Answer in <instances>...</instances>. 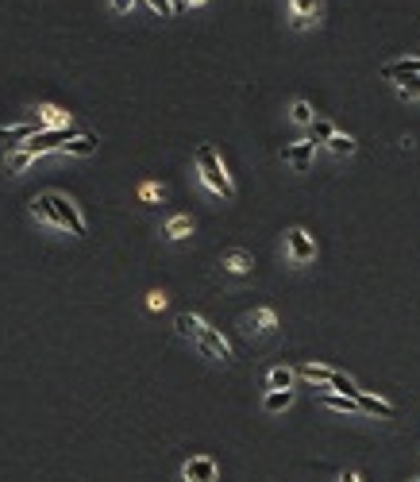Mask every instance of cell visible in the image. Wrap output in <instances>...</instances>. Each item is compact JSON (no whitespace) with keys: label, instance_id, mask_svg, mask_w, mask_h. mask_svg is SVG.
<instances>
[{"label":"cell","instance_id":"8","mask_svg":"<svg viewBox=\"0 0 420 482\" xmlns=\"http://www.w3.org/2000/svg\"><path fill=\"white\" fill-rule=\"evenodd\" d=\"M382 77H389V81H409V77H420V59L386 62V66H382Z\"/></svg>","mask_w":420,"mask_h":482},{"label":"cell","instance_id":"12","mask_svg":"<svg viewBox=\"0 0 420 482\" xmlns=\"http://www.w3.org/2000/svg\"><path fill=\"white\" fill-rule=\"evenodd\" d=\"M97 147H100V139H97V135H89V132H85V135H74V139L66 143V155H74V158H89Z\"/></svg>","mask_w":420,"mask_h":482},{"label":"cell","instance_id":"34","mask_svg":"<svg viewBox=\"0 0 420 482\" xmlns=\"http://www.w3.org/2000/svg\"><path fill=\"white\" fill-rule=\"evenodd\" d=\"M417 482H420V479H417Z\"/></svg>","mask_w":420,"mask_h":482},{"label":"cell","instance_id":"17","mask_svg":"<svg viewBox=\"0 0 420 482\" xmlns=\"http://www.w3.org/2000/svg\"><path fill=\"white\" fill-rule=\"evenodd\" d=\"M328 150H332V155H339V158H351L355 155V150H359V143H355L351 139V135H332V139H328Z\"/></svg>","mask_w":420,"mask_h":482},{"label":"cell","instance_id":"26","mask_svg":"<svg viewBox=\"0 0 420 482\" xmlns=\"http://www.w3.org/2000/svg\"><path fill=\"white\" fill-rule=\"evenodd\" d=\"M313 143H328L332 135H336V127H332V120H313Z\"/></svg>","mask_w":420,"mask_h":482},{"label":"cell","instance_id":"23","mask_svg":"<svg viewBox=\"0 0 420 482\" xmlns=\"http://www.w3.org/2000/svg\"><path fill=\"white\" fill-rule=\"evenodd\" d=\"M328 390H336V394H343V398H355V394H359V386L351 382V378H347V374H332V382H328Z\"/></svg>","mask_w":420,"mask_h":482},{"label":"cell","instance_id":"29","mask_svg":"<svg viewBox=\"0 0 420 482\" xmlns=\"http://www.w3.org/2000/svg\"><path fill=\"white\" fill-rule=\"evenodd\" d=\"M401 97H420V77H409V81H401Z\"/></svg>","mask_w":420,"mask_h":482},{"label":"cell","instance_id":"3","mask_svg":"<svg viewBox=\"0 0 420 482\" xmlns=\"http://www.w3.org/2000/svg\"><path fill=\"white\" fill-rule=\"evenodd\" d=\"M50 205H54L58 220H62V228H70L74 235H85L89 232V224H85V217L77 212V205L70 197H62V193H50Z\"/></svg>","mask_w":420,"mask_h":482},{"label":"cell","instance_id":"9","mask_svg":"<svg viewBox=\"0 0 420 482\" xmlns=\"http://www.w3.org/2000/svg\"><path fill=\"white\" fill-rule=\"evenodd\" d=\"M289 8H293V27H309L320 16V0H289Z\"/></svg>","mask_w":420,"mask_h":482},{"label":"cell","instance_id":"10","mask_svg":"<svg viewBox=\"0 0 420 482\" xmlns=\"http://www.w3.org/2000/svg\"><path fill=\"white\" fill-rule=\"evenodd\" d=\"M355 405H359V413H374V417H397V409L389 405V401L382 398H371V394H355Z\"/></svg>","mask_w":420,"mask_h":482},{"label":"cell","instance_id":"16","mask_svg":"<svg viewBox=\"0 0 420 482\" xmlns=\"http://www.w3.org/2000/svg\"><path fill=\"white\" fill-rule=\"evenodd\" d=\"M193 232V217H170L162 228V235H170V240H182V235Z\"/></svg>","mask_w":420,"mask_h":482},{"label":"cell","instance_id":"1","mask_svg":"<svg viewBox=\"0 0 420 482\" xmlns=\"http://www.w3.org/2000/svg\"><path fill=\"white\" fill-rule=\"evenodd\" d=\"M197 166H201V178H205L208 189H216L224 201L235 197V185L224 174V162H220V155H216V147H197Z\"/></svg>","mask_w":420,"mask_h":482},{"label":"cell","instance_id":"33","mask_svg":"<svg viewBox=\"0 0 420 482\" xmlns=\"http://www.w3.org/2000/svg\"><path fill=\"white\" fill-rule=\"evenodd\" d=\"M189 4H205V0H189Z\"/></svg>","mask_w":420,"mask_h":482},{"label":"cell","instance_id":"30","mask_svg":"<svg viewBox=\"0 0 420 482\" xmlns=\"http://www.w3.org/2000/svg\"><path fill=\"white\" fill-rule=\"evenodd\" d=\"M147 309H155V313H158V309H166V297H162V293H150V297H147Z\"/></svg>","mask_w":420,"mask_h":482},{"label":"cell","instance_id":"22","mask_svg":"<svg viewBox=\"0 0 420 482\" xmlns=\"http://www.w3.org/2000/svg\"><path fill=\"white\" fill-rule=\"evenodd\" d=\"M39 127H66V116H62L54 104H42L39 109Z\"/></svg>","mask_w":420,"mask_h":482},{"label":"cell","instance_id":"25","mask_svg":"<svg viewBox=\"0 0 420 482\" xmlns=\"http://www.w3.org/2000/svg\"><path fill=\"white\" fill-rule=\"evenodd\" d=\"M31 162H35V158L27 155L24 147H20V150H12V155H8V174H20V170H27Z\"/></svg>","mask_w":420,"mask_h":482},{"label":"cell","instance_id":"6","mask_svg":"<svg viewBox=\"0 0 420 482\" xmlns=\"http://www.w3.org/2000/svg\"><path fill=\"white\" fill-rule=\"evenodd\" d=\"M313 150H316V143H313V139L286 143V147H281V158H286V162H289L293 170H301V174H305V170L313 166Z\"/></svg>","mask_w":420,"mask_h":482},{"label":"cell","instance_id":"15","mask_svg":"<svg viewBox=\"0 0 420 482\" xmlns=\"http://www.w3.org/2000/svg\"><path fill=\"white\" fill-rule=\"evenodd\" d=\"M224 266H228L231 274H247L251 266H255V258H251L247 251H228V255H224Z\"/></svg>","mask_w":420,"mask_h":482},{"label":"cell","instance_id":"2","mask_svg":"<svg viewBox=\"0 0 420 482\" xmlns=\"http://www.w3.org/2000/svg\"><path fill=\"white\" fill-rule=\"evenodd\" d=\"M66 139H74V124H66V127H50V132H39V135H31V139L24 143V150L31 158H39V155H47V150H54V147H62Z\"/></svg>","mask_w":420,"mask_h":482},{"label":"cell","instance_id":"11","mask_svg":"<svg viewBox=\"0 0 420 482\" xmlns=\"http://www.w3.org/2000/svg\"><path fill=\"white\" fill-rule=\"evenodd\" d=\"M39 132H42L39 120H27V124H12V127L0 124V139H4V143H27L31 135H39Z\"/></svg>","mask_w":420,"mask_h":482},{"label":"cell","instance_id":"20","mask_svg":"<svg viewBox=\"0 0 420 482\" xmlns=\"http://www.w3.org/2000/svg\"><path fill=\"white\" fill-rule=\"evenodd\" d=\"M293 378H297V374L289 371V366H274L270 378H266V386H270V390H289V386H293Z\"/></svg>","mask_w":420,"mask_h":482},{"label":"cell","instance_id":"18","mask_svg":"<svg viewBox=\"0 0 420 482\" xmlns=\"http://www.w3.org/2000/svg\"><path fill=\"white\" fill-rule=\"evenodd\" d=\"M293 405V390H270L266 394V413H281Z\"/></svg>","mask_w":420,"mask_h":482},{"label":"cell","instance_id":"28","mask_svg":"<svg viewBox=\"0 0 420 482\" xmlns=\"http://www.w3.org/2000/svg\"><path fill=\"white\" fill-rule=\"evenodd\" d=\"M147 8L158 12L162 20H170V16H173V0H147Z\"/></svg>","mask_w":420,"mask_h":482},{"label":"cell","instance_id":"14","mask_svg":"<svg viewBox=\"0 0 420 482\" xmlns=\"http://www.w3.org/2000/svg\"><path fill=\"white\" fill-rule=\"evenodd\" d=\"M31 217H39V220H47V224H58V228H62V220H58L54 205H50V193H42V197L31 201Z\"/></svg>","mask_w":420,"mask_h":482},{"label":"cell","instance_id":"4","mask_svg":"<svg viewBox=\"0 0 420 482\" xmlns=\"http://www.w3.org/2000/svg\"><path fill=\"white\" fill-rule=\"evenodd\" d=\"M193 340H197V348L205 351L208 359H220V363H228V359H231V348H228V340H224V336L216 332V328L201 325V332L193 336Z\"/></svg>","mask_w":420,"mask_h":482},{"label":"cell","instance_id":"24","mask_svg":"<svg viewBox=\"0 0 420 482\" xmlns=\"http://www.w3.org/2000/svg\"><path fill=\"white\" fill-rule=\"evenodd\" d=\"M289 116H293V124H313V104L309 100H293V109H289Z\"/></svg>","mask_w":420,"mask_h":482},{"label":"cell","instance_id":"7","mask_svg":"<svg viewBox=\"0 0 420 482\" xmlns=\"http://www.w3.org/2000/svg\"><path fill=\"white\" fill-rule=\"evenodd\" d=\"M182 479L185 482H216V463L208 456H193L189 463H185Z\"/></svg>","mask_w":420,"mask_h":482},{"label":"cell","instance_id":"5","mask_svg":"<svg viewBox=\"0 0 420 482\" xmlns=\"http://www.w3.org/2000/svg\"><path fill=\"white\" fill-rule=\"evenodd\" d=\"M286 247H289V255H293L297 263H309V258H316V240L305 232V228H293V232H286Z\"/></svg>","mask_w":420,"mask_h":482},{"label":"cell","instance_id":"13","mask_svg":"<svg viewBox=\"0 0 420 482\" xmlns=\"http://www.w3.org/2000/svg\"><path fill=\"white\" fill-rule=\"evenodd\" d=\"M297 378H305V382H316V386H328L332 382V366H316V363H305V366H297Z\"/></svg>","mask_w":420,"mask_h":482},{"label":"cell","instance_id":"21","mask_svg":"<svg viewBox=\"0 0 420 482\" xmlns=\"http://www.w3.org/2000/svg\"><path fill=\"white\" fill-rule=\"evenodd\" d=\"M251 325H258V332H274V328H278V316H274V309H255V313H251Z\"/></svg>","mask_w":420,"mask_h":482},{"label":"cell","instance_id":"31","mask_svg":"<svg viewBox=\"0 0 420 482\" xmlns=\"http://www.w3.org/2000/svg\"><path fill=\"white\" fill-rule=\"evenodd\" d=\"M112 8L116 12H132V0H112Z\"/></svg>","mask_w":420,"mask_h":482},{"label":"cell","instance_id":"27","mask_svg":"<svg viewBox=\"0 0 420 482\" xmlns=\"http://www.w3.org/2000/svg\"><path fill=\"white\" fill-rule=\"evenodd\" d=\"M162 197H166V189H162V185H155V182H147V185L139 189V201H143V205H155V201H162Z\"/></svg>","mask_w":420,"mask_h":482},{"label":"cell","instance_id":"19","mask_svg":"<svg viewBox=\"0 0 420 482\" xmlns=\"http://www.w3.org/2000/svg\"><path fill=\"white\" fill-rule=\"evenodd\" d=\"M320 401H324L328 409H336V413H359L355 398H343V394H320Z\"/></svg>","mask_w":420,"mask_h":482},{"label":"cell","instance_id":"32","mask_svg":"<svg viewBox=\"0 0 420 482\" xmlns=\"http://www.w3.org/2000/svg\"><path fill=\"white\" fill-rule=\"evenodd\" d=\"M339 482H363V479H359L355 471H343V474H339Z\"/></svg>","mask_w":420,"mask_h":482}]
</instances>
